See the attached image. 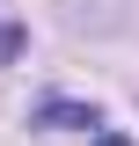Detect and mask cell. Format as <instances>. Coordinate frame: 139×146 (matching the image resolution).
Segmentation results:
<instances>
[{
    "instance_id": "6da1fadb",
    "label": "cell",
    "mask_w": 139,
    "mask_h": 146,
    "mask_svg": "<svg viewBox=\"0 0 139 146\" xmlns=\"http://www.w3.org/2000/svg\"><path fill=\"white\" fill-rule=\"evenodd\" d=\"M44 124H59V131H95L103 117H95V110H73V102H44Z\"/></svg>"
},
{
    "instance_id": "7a4b0ae2",
    "label": "cell",
    "mask_w": 139,
    "mask_h": 146,
    "mask_svg": "<svg viewBox=\"0 0 139 146\" xmlns=\"http://www.w3.org/2000/svg\"><path fill=\"white\" fill-rule=\"evenodd\" d=\"M22 44H29V29H22V22L0 7V66H15V58H22Z\"/></svg>"
}]
</instances>
